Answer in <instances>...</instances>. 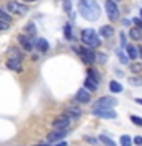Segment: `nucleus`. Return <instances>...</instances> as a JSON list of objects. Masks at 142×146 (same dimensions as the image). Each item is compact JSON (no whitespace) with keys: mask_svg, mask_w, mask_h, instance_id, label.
I'll return each instance as SVG.
<instances>
[{"mask_svg":"<svg viewBox=\"0 0 142 146\" xmlns=\"http://www.w3.org/2000/svg\"><path fill=\"white\" fill-rule=\"evenodd\" d=\"M109 88H110L112 93H121V91H122V85L119 84V82H116V81H110Z\"/></svg>","mask_w":142,"mask_h":146,"instance_id":"16","label":"nucleus"},{"mask_svg":"<svg viewBox=\"0 0 142 146\" xmlns=\"http://www.w3.org/2000/svg\"><path fill=\"white\" fill-rule=\"evenodd\" d=\"M37 47H38L40 52L44 53V52H48V50H49V43L44 38H38V40H37Z\"/></svg>","mask_w":142,"mask_h":146,"instance_id":"15","label":"nucleus"},{"mask_svg":"<svg viewBox=\"0 0 142 146\" xmlns=\"http://www.w3.org/2000/svg\"><path fill=\"white\" fill-rule=\"evenodd\" d=\"M141 20H142V9H141Z\"/></svg>","mask_w":142,"mask_h":146,"instance_id":"42","label":"nucleus"},{"mask_svg":"<svg viewBox=\"0 0 142 146\" xmlns=\"http://www.w3.org/2000/svg\"><path fill=\"white\" fill-rule=\"evenodd\" d=\"M8 27H9V25H8V23H5V21H2V20H0V31H6Z\"/></svg>","mask_w":142,"mask_h":146,"instance_id":"33","label":"nucleus"},{"mask_svg":"<svg viewBox=\"0 0 142 146\" xmlns=\"http://www.w3.org/2000/svg\"><path fill=\"white\" fill-rule=\"evenodd\" d=\"M86 140H87V141H90V143L93 145V146L98 145V143H96V140H95V139H92V137H86Z\"/></svg>","mask_w":142,"mask_h":146,"instance_id":"36","label":"nucleus"},{"mask_svg":"<svg viewBox=\"0 0 142 146\" xmlns=\"http://www.w3.org/2000/svg\"><path fill=\"white\" fill-rule=\"evenodd\" d=\"M133 141H135V145H142V137L141 135H136Z\"/></svg>","mask_w":142,"mask_h":146,"instance_id":"35","label":"nucleus"},{"mask_svg":"<svg viewBox=\"0 0 142 146\" xmlns=\"http://www.w3.org/2000/svg\"><path fill=\"white\" fill-rule=\"evenodd\" d=\"M25 31L27 32V34H31V35H34L35 34V26H34V23H29L26 27H25Z\"/></svg>","mask_w":142,"mask_h":146,"instance_id":"31","label":"nucleus"},{"mask_svg":"<svg viewBox=\"0 0 142 146\" xmlns=\"http://www.w3.org/2000/svg\"><path fill=\"white\" fill-rule=\"evenodd\" d=\"M64 36H66V40H72V27H70V25H64Z\"/></svg>","mask_w":142,"mask_h":146,"instance_id":"23","label":"nucleus"},{"mask_svg":"<svg viewBox=\"0 0 142 146\" xmlns=\"http://www.w3.org/2000/svg\"><path fill=\"white\" fill-rule=\"evenodd\" d=\"M75 99H76V102H80V104H89L90 102V93L86 88H80L75 94Z\"/></svg>","mask_w":142,"mask_h":146,"instance_id":"9","label":"nucleus"},{"mask_svg":"<svg viewBox=\"0 0 142 146\" xmlns=\"http://www.w3.org/2000/svg\"><path fill=\"white\" fill-rule=\"evenodd\" d=\"M18 43L21 44V47L25 50H32V41H31V36H26V35H18Z\"/></svg>","mask_w":142,"mask_h":146,"instance_id":"11","label":"nucleus"},{"mask_svg":"<svg viewBox=\"0 0 142 146\" xmlns=\"http://www.w3.org/2000/svg\"><path fill=\"white\" fill-rule=\"evenodd\" d=\"M87 73H89V76H87V78L93 79L95 82H98V81H99V76L96 75V70H93V68H89V70H87Z\"/></svg>","mask_w":142,"mask_h":146,"instance_id":"25","label":"nucleus"},{"mask_svg":"<svg viewBox=\"0 0 142 146\" xmlns=\"http://www.w3.org/2000/svg\"><path fill=\"white\" fill-rule=\"evenodd\" d=\"M78 55H81L82 61L87 62V64L95 61V53H93V50H92L90 47H80V53Z\"/></svg>","mask_w":142,"mask_h":146,"instance_id":"7","label":"nucleus"},{"mask_svg":"<svg viewBox=\"0 0 142 146\" xmlns=\"http://www.w3.org/2000/svg\"><path fill=\"white\" fill-rule=\"evenodd\" d=\"M84 87H86V88H89L90 91H95L96 88H98V82H95L93 79L87 78V79L84 81Z\"/></svg>","mask_w":142,"mask_h":146,"instance_id":"18","label":"nucleus"},{"mask_svg":"<svg viewBox=\"0 0 142 146\" xmlns=\"http://www.w3.org/2000/svg\"><path fill=\"white\" fill-rule=\"evenodd\" d=\"M121 146H131V139L128 135H121Z\"/></svg>","mask_w":142,"mask_h":146,"instance_id":"26","label":"nucleus"},{"mask_svg":"<svg viewBox=\"0 0 142 146\" xmlns=\"http://www.w3.org/2000/svg\"><path fill=\"white\" fill-rule=\"evenodd\" d=\"M137 49V56H142V47H136Z\"/></svg>","mask_w":142,"mask_h":146,"instance_id":"37","label":"nucleus"},{"mask_svg":"<svg viewBox=\"0 0 142 146\" xmlns=\"http://www.w3.org/2000/svg\"><path fill=\"white\" fill-rule=\"evenodd\" d=\"M118 56H119V59H121L122 64H127V62H128V56H125V55H124V52H122L121 49L118 50Z\"/></svg>","mask_w":142,"mask_h":146,"instance_id":"28","label":"nucleus"},{"mask_svg":"<svg viewBox=\"0 0 142 146\" xmlns=\"http://www.w3.org/2000/svg\"><path fill=\"white\" fill-rule=\"evenodd\" d=\"M128 84H131L135 87H139V85H142V78L141 76H133V78L128 79Z\"/></svg>","mask_w":142,"mask_h":146,"instance_id":"21","label":"nucleus"},{"mask_svg":"<svg viewBox=\"0 0 142 146\" xmlns=\"http://www.w3.org/2000/svg\"><path fill=\"white\" fill-rule=\"evenodd\" d=\"M70 125V119L67 116H61V117H57L55 120L52 122V126L55 129H64V128H67Z\"/></svg>","mask_w":142,"mask_h":146,"instance_id":"8","label":"nucleus"},{"mask_svg":"<svg viewBox=\"0 0 142 146\" xmlns=\"http://www.w3.org/2000/svg\"><path fill=\"white\" fill-rule=\"evenodd\" d=\"M99 140L102 141L105 146H116V145H115V141H113L112 139H109L107 135H101V137H99Z\"/></svg>","mask_w":142,"mask_h":146,"instance_id":"22","label":"nucleus"},{"mask_svg":"<svg viewBox=\"0 0 142 146\" xmlns=\"http://www.w3.org/2000/svg\"><path fill=\"white\" fill-rule=\"evenodd\" d=\"M130 68H131V72H133V73H139V72H141V68H142V64L135 62V64H131V66H130Z\"/></svg>","mask_w":142,"mask_h":146,"instance_id":"29","label":"nucleus"},{"mask_svg":"<svg viewBox=\"0 0 142 146\" xmlns=\"http://www.w3.org/2000/svg\"><path fill=\"white\" fill-rule=\"evenodd\" d=\"M115 105H118L116 98H110V96H102L95 102V107H105V108H113Z\"/></svg>","mask_w":142,"mask_h":146,"instance_id":"6","label":"nucleus"},{"mask_svg":"<svg viewBox=\"0 0 142 146\" xmlns=\"http://www.w3.org/2000/svg\"><path fill=\"white\" fill-rule=\"evenodd\" d=\"M122 25H124V26H128V25H130V21H128V20H124Z\"/></svg>","mask_w":142,"mask_h":146,"instance_id":"38","label":"nucleus"},{"mask_svg":"<svg viewBox=\"0 0 142 146\" xmlns=\"http://www.w3.org/2000/svg\"><path fill=\"white\" fill-rule=\"evenodd\" d=\"M23 2H26V3H34V2H37V0H23Z\"/></svg>","mask_w":142,"mask_h":146,"instance_id":"39","label":"nucleus"},{"mask_svg":"<svg viewBox=\"0 0 142 146\" xmlns=\"http://www.w3.org/2000/svg\"><path fill=\"white\" fill-rule=\"evenodd\" d=\"M141 40H142V36H141Z\"/></svg>","mask_w":142,"mask_h":146,"instance_id":"44","label":"nucleus"},{"mask_svg":"<svg viewBox=\"0 0 142 146\" xmlns=\"http://www.w3.org/2000/svg\"><path fill=\"white\" fill-rule=\"evenodd\" d=\"M121 46H122V47H125V46H127V43H125V34H124V32H121Z\"/></svg>","mask_w":142,"mask_h":146,"instance_id":"34","label":"nucleus"},{"mask_svg":"<svg viewBox=\"0 0 142 146\" xmlns=\"http://www.w3.org/2000/svg\"><path fill=\"white\" fill-rule=\"evenodd\" d=\"M136 102H137V104H141V105H142V99H136Z\"/></svg>","mask_w":142,"mask_h":146,"instance_id":"41","label":"nucleus"},{"mask_svg":"<svg viewBox=\"0 0 142 146\" xmlns=\"http://www.w3.org/2000/svg\"><path fill=\"white\" fill-rule=\"evenodd\" d=\"M113 34H115L113 26H110V25L101 26V29H99V35L101 36H104V38H110V36H113Z\"/></svg>","mask_w":142,"mask_h":146,"instance_id":"12","label":"nucleus"},{"mask_svg":"<svg viewBox=\"0 0 142 146\" xmlns=\"http://www.w3.org/2000/svg\"><path fill=\"white\" fill-rule=\"evenodd\" d=\"M81 41L87 47H98L99 46V36L93 29H84L81 32Z\"/></svg>","mask_w":142,"mask_h":146,"instance_id":"2","label":"nucleus"},{"mask_svg":"<svg viewBox=\"0 0 142 146\" xmlns=\"http://www.w3.org/2000/svg\"><path fill=\"white\" fill-rule=\"evenodd\" d=\"M64 116H67L69 119H76V117H80L81 116V110L80 108H73V107H69L66 110V113H64Z\"/></svg>","mask_w":142,"mask_h":146,"instance_id":"13","label":"nucleus"},{"mask_svg":"<svg viewBox=\"0 0 142 146\" xmlns=\"http://www.w3.org/2000/svg\"><path fill=\"white\" fill-rule=\"evenodd\" d=\"M130 120L137 126H142V117H137V116H130Z\"/></svg>","mask_w":142,"mask_h":146,"instance_id":"30","label":"nucleus"},{"mask_svg":"<svg viewBox=\"0 0 142 146\" xmlns=\"http://www.w3.org/2000/svg\"><path fill=\"white\" fill-rule=\"evenodd\" d=\"M105 12H107V17L110 21H116L119 18V8L116 2H113V0H107L105 2Z\"/></svg>","mask_w":142,"mask_h":146,"instance_id":"3","label":"nucleus"},{"mask_svg":"<svg viewBox=\"0 0 142 146\" xmlns=\"http://www.w3.org/2000/svg\"><path fill=\"white\" fill-rule=\"evenodd\" d=\"M113 2H119V0H113Z\"/></svg>","mask_w":142,"mask_h":146,"instance_id":"43","label":"nucleus"},{"mask_svg":"<svg viewBox=\"0 0 142 146\" xmlns=\"http://www.w3.org/2000/svg\"><path fill=\"white\" fill-rule=\"evenodd\" d=\"M63 8L67 15H72V0H63Z\"/></svg>","mask_w":142,"mask_h":146,"instance_id":"19","label":"nucleus"},{"mask_svg":"<svg viewBox=\"0 0 142 146\" xmlns=\"http://www.w3.org/2000/svg\"><path fill=\"white\" fill-rule=\"evenodd\" d=\"M133 23H135V25H136V27H137V29H141L142 31V20H141V18H133Z\"/></svg>","mask_w":142,"mask_h":146,"instance_id":"32","label":"nucleus"},{"mask_svg":"<svg viewBox=\"0 0 142 146\" xmlns=\"http://www.w3.org/2000/svg\"><path fill=\"white\" fill-rule=\"evenodd\" d=\"M66 135H67L66 128H64V129H55V131H52V132L48 135V140H49V141H57V140L64 139Z\"/></svg>","mask_w":142,"mask_h":146,"instance_id":"10","label":"nucleus"},{"mask_svg":"<svg viewBox=\"0 0 142 146\" xmlns=\"http://www.w3.org/2000/svg\"><path fill=\"white\" fill-rule=\"evenodd\" d=\"M57 146H67V143H66V141H64V143H58Z\"/></svg>","mask_w":142,"mask_h":146,"instance_id":"40","label":"nucleus"},{"mask_svg":"<svg viewBox=\"0 0 142 146\" xmlns=\"http://www.w3.org/2000/svg\"><path fill=\"white\" fill-rule=\"evenodd\" d=\"M0 20L2 21H5V23H11V15H9V14H6V12H3L2 9H0Z\"/></svg>","mask_w":142,"mask_h":146,"instance_id":"24","label":"nucleus"},{"mask_svg":"<svg viewBox=\"0 0 142 146\" xmlns=\"http://www.w3.org/2000/svg\"><path fill=\"white\" fill-rule=\"evenodd\" d=\"M128 35H130L133 40H141L142 32H141V29H137V27H133V29H130V34Z\"/></svg>","mask_w":142,"mask_h":146,"instance_id":"20","label":"nucleus"},{"mask_svg":"<svg viewBox=\"0 0 142 146\" xmlns=\"http://www.w3.org/2000/svg\"><path fill=\"white\" fill-rule=\"evenodd\" d=\"M125 50H127V55H128V58H130V59H136L137 58V49L135 47V46L128 44Z\"/></svg>","mask_w":142,"mask_h":146,"instance_id":"17","label":"nucleus"},{"mask_svg":"<svg viewBox=\"0 0 142 146\" xmlns=\"http://www.w3.org/2000/svg\"><path fill=\"white\" fill-rule=\"evenodd\" d=\"M78 11H80L82 18H86L89 21H96L101 17V8L95 0H80Z\"/></svg>","mask_w":142,"mask_h":146,"instance_id":"1","label":"nucleus"},{"mask_svg":"<svg viewBox=\"0 0 142 146\" xmlns=\"http://www.w3.org/2000/svg\"><path fill=\"white\" fill-rule=\"evenodd\" d=\"M6 8H8L9 12L18 14V15H23V14H26L27 11H29L27 5H23V3H18V2H8Z\"/></svg>","mask_w":142,"mask_h":146,"instance_id":"5","label":"nucleus"},{"mask_svg":"<svg viewBox=\"0 0 142 146\" xmlns=\"http://www.w3.org/2000/svg\"><path fill=\"white\" fill-rule=\"evenodd\" d=\"M95 59H98V62H101V64H105L107 62V55L105 53H96Z\"/></svg>","mask_w":142,"mask_h":146,"instance_id":"27","label":"nucleus"},{"mask_svg":"<svg viewBox=\"0 0 142 146\" xmlns=\"http://www.w3.org/2000/svg\"><path fill=\"white\" fill-rule=\"evenodd\" d=\"M6 66L11 68V70H15V72H20V70H21V67H20V59H15V58L8 59Z\"/></svg>","mask_w":142,"mask_h":146,"instance_id":"14","label":"nucleus"},{"mask_svg":"<svg viewBox=\"0 0 142 146\" xmlns=\"http://www.w3.org/2000/svg\"><path fill=\"white\" fill-rule=\"evenodd\" d=\"M92 114L96 117H101V119H115L118 116L115 110H110V108H105V107H95Z\"/></svg>","mask_w":142,"mask_h":146,"instance_id":"4","label":"nucleus"}]
</instances>
